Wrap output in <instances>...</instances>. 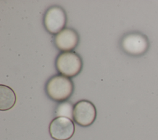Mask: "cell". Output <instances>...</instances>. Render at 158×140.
<instances>
[{"mask_svg":"<svg viewBox=\"0 0 158 140\" xmlns=\"http://www.w3.org/2000/svg\"><path fill=\"white\" fill-rule=\"evenodd\" d=\"M79 36L75 30L65 28L56 35L54 43L58 49L64 52H70L78 44Z\"/></svg>","mask_w":158,"mask_h":140,"instance_id":"8992f818","label":"cell"},{"mask_svg":"<svg viewBox=\"0 0 158 140\" xmlns=\"http://www.w3.org/2000/svg\"><path fill=\"white\" fill-rule=\"evenodd\" d=\"M67 21L64 10L59 6H52L48 9L44 24L46 29L51 34H58L64 28Z\"/></svg>","mask_w":158,"mask_h":140,"instance_id":"5b68a950","label":"cell"},{"mask_svg":"<svg viewBox=\"0 0 158 140\" xmlns=\"http://www.w3.org/2000/svg\"><path fill=\"white\" fill-rule=\"evenodd\" d=\"M56 66L57 71L63 76L73 77L81 70L83 62L81 57L74 52H64L56 59Z\"/></svg>","mask_w":158,"mask_h":140,"instance_id":"7a4b0ae2","label":"cell"},{"mask_svg":"<svg viewBox=\"0 0 158 140\" xmlns=\"http://www.w3.org/2000/svg\"><path fill=\"white\" fill-rule=\"evenodd\" d=\"M48 96L53 101L62 102L69 99L73 91V84L68 77L57 75L52 76L46 86Z\"/></svg>","mask_w":158,"mask_h":140,"instance_id":"6da1fadb","label":"cell"},{"mask_svg":"<svg viewBox=\"0 0 158 140\" xmlns=\"http://www.w3.org/2000/svg\"><path fill=\"white\" fill-rule=\"evenodd\" d=\"M148 46L146 39L139 33H130L125 36L122 41L123 49L132 55L143 53Z\"/></svg>","mask_w":158,"mask_h":140,"instance_id":"52a82bcc","label":"cell"},{"mask_svg":"<svg viewBox=\"0 0 158 140\" xmlns=\"http://www.w3.org/2000/svg\"><path fill=\"white\" fill-rule=\"evenodd\" d=\"M73 117L78 125L81 126H90L94 123L96 118V107L89 101H80L74 105Z\"/></svg>","mask_w":158,"mask_h":140,"instance_id":"3957f363","label":"cell"},{"mask_svg":"<svg viewBox=\"0 0 158 140\" xmlns=\"http://www.w3.org/2000/svg\"><path fill=\"white\" fill-rule=\"evenodd\" d=\"M73 105L70 102H63L60 103L56 110V115L57 117H67L71 120L73 119Z\"/></svg>","mask_w":158,"mask_h":140,"instance_id":"9c48e42d","label":"cell"},{"mask_svg":"<svg viewBox=\"0 0 158 140\" xmlns=\"http://www.w3.org/2000/svg\"><path fill=\"white\" fill-rule=\"evenodd\" d=\"M16 102V95L9 86L0 85V110L6 111L12 109Z\"/></svg>","mask_w":158,"mask_h":140,"instance_id":"ba28073f","label":"cell"},{"mask_svg":"<svg viewBox=\"0 0 158 140\" xmlns=\"http://www.w3.org/2000/svg\"><path fill=\"white\" fill-rule=\"evenodd\" d=\"M49 131L51 138L55 140H69L75 133V125L69 118L56 117L51 121Z\"/></svg>","mask_w":158,"mask_h":140,"instance_id":"277c9868","label":"cell"}]
</instances>
